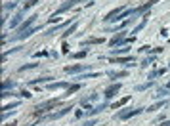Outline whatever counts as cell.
I'll list each match as a JSON object with an SVG mask.
<instances>
[{
	"mask_svg": "<svg viewBox=\"0 0 170 126\" xmlns=\"http://www.w3.org/2000/svg\"><path fill=\"white\" fill-rule=\"evenodd\" d=\"M71 109H73V103H71V105H65V107H63V109H59V111H57V113H52V115H48V117H44V118H42V120H55V118H61V117H63V115H67V113H69Z\"/></svg>",
	"mask_w": 170,
	"mask_h": 126,
	"instance_id": "6da1fadb",
	"label": "cell"
},
{
	"mask_svg": "<svg viewBox=\"0 0 170 126\" xmlns=\"http://www.w3.org/2000/svg\"><path fill=\"white\" fill-rule=\"evenodd\" d=\"M142 111H143L142 107H138V109H126V111H119V113H117V118H120V120H126V118L134 117V115H140Z\"/></svg>",
	"mask_w": 170,
	"mask_h": 126,
	"instance_id": "7a4b0ae2",
	"label": "cell"
},
{
	"mask_svg": "<svg viewBox=\"0 0 170 126\" xmlns=\"http://www.w3.org/2000/svg\"><path fill=\"white\" fill-rule=\"evenodd\" d=\"M155 2H159V0H147L145 4H142V6H140V8L132 10V17H134V15H140V14H143V12H147V10L151 8V6L155 4Z\"/></svg>",
	"mask_w": 170,
	"mask_h": 126,
	"instance_id": "3957f363",
	"label": "cell"
},
{
	"mask_svg": "<svg viewBox=\"0 0 170 126\" xmlns=\"http://www.w3.org/2000/svg\"><path fill=\"white\" fill-rule=\"evenodd\" d=\"M119 90H120L119 82H117V84H111V86H107V88H105V94H103V96H105V99H111V98H115V96H117V92H119Z\"/></svg>",
	"mask_w": 170,
	"mask_h": 126,
	"instance_id": "277c9868",
	"label": "cell"
},
{
	"mask_svg": "<svg viewBox=\"0 0 170 126\" xmlns=\"http://www.w3.org/2000/svg\"><path fill=\"white\" fill-rule=\"evenodd\" d=\"M84 69H88V65H84V63H80V65H67L65 73H82Z\"/></svg>",
	"mask_w": 170,
	"mask_h": 126,
	"instance_id": "5b68a950",
	"label": "cell"
},
{
	"mask_svg": "<svg viewBox=\"0 0 170 126\" xmlns=\"http://www.w3.org/2000/svg\"><path fill=\"white\" fill-rule=\"evenodd\" d=\"M23 14H25V12L21 10L19 14H15V15H14V19L10 21V29H17V25H19L21 21H23Z\"/></svg>",
	"mask_w": 170,
	"mask_h": 126,
	"instance_id": "8992f818",
	"label": "cell"
},
{
	"mask_svg": "<svg viewBox=\"0 0 170 126\" xmlns=\"http://www.w3.org/2000/svg\"><path fill=\"white\" fill-rule=\"evenodd\" d=\"M37 17H38L37 14H35V15H31V17H29L27 21H25L23 25L19 27V31H21V33H25V31H27V29H31V25H32V23H35V21H37Z\"/></svg>",
	"mask_w": 170,
	"mask_h": 126,
	"instance_id": "52a82bcc",
	"label": "cell"
},
{
	"mask_svg": "<svg viewBox=\"0 0 170 126\" xmlns=\"http://www.w3.org/2000/svg\"><path fill=\"white\" fill-rule=\"evenodd\" d=\"M122 40H124V31H120L119 35H115V36L109 40V46H117V44L120 46V42H122Z\"/></svg>",
	"mask_w": 170,
	"mask_h": 126,
	"instance_id": "ba28073f",
	"label": "cell"
},
{
	"mask_svg": "<svg viewBox=\"0 0 170 126\" xmlns=\"http://www.w3.org/2000/svg\"><path fill=\"white\" fill-rule=\"evenodd\" d=\"M71 19H73V21H75V17H71ZM71 19H69V21H65V23H61V25H57V27H54V29H50V31H48L46 35H55V33H57V31H61V29H65V27H67V25H71Z\"/></svg>",
	"mask_w": 170,
	"mask_h": 126,
	"instance_id": "9c48e42d",
	"label": "cell"
},
{
	"mask_svg": "<svg viewBox=\"0 0 170 126\" xmlns=\"http://www.w3.org/2000/svg\"><path fill=\"white\" fill-rule=\"evenodd\" d=\"M105 109V103H101V105H96V107H92L90 111H86V117H92V115H97V113H101Z\"/></svg>",
	"mask_w": 170,
	"mask_h": 126,
	"instance_id": "30bf717a",
	"label": "cell"
},
{
	"mask_svg": "<svg viewBox=\"0 0 170 126\" xmlns=\"http://www.w3.org/2000/svg\"><path fill=\"white\" fill-rule=\"evenodd\" d=\"M111 78H124V77H128V71H119V73H115V71H109L107 73Z\"/></svg>",
	"mask_w": 170,
	"mask_h": 126,
	"instance_id": "8fae6325",
	"label": "cell"
},
{
	"mask_svg": "<svg viewBox=\"0 0 170 126\" xmlns=\"http://www.w3.org/2000/svg\"><path fill=\"white\" fill-rule=\"evenodd\" d=\"M90 44H103V38H88L82 42V46H90Z\"/></svg>",
	"mask_w": 170,
	"mask_h": 126,
	"instance_id": "7c38bea8",
	"label": "cell"
},
{
	"mask_svg": "<svg viewBox=\"0 0 170 126\" xmlns=\"http://www.w3.org/2000/svg\"><path fill=\"white\" fill-rule=\"evenodd\" d=\"M57 88H67V82H55V84H48V90H57Z\"/></svg>",
	"mask_w": 170,
	"mask_h": 126,
	"instance_id": "4fadbf2b",
	"label": "cell"
},
{
	"mask_svg": "<svg viewBox=\"0 0 170 126\" xmlns=\"http://www.w3.org/2000/svg\"><path fill=\"white\" fill-rule=\"evenodd\" d=\"M77 25H78V23H77V21H75V23H73V25H71V27H69V29H67V31H65V33H63V35H61V38H67V36H69V35H73V31H75V29H77Z\"/></svg>",
	"mask_w": 170,
	"mask_h": 126,
	"instance_id": "5bb4252c",
	"label": "cell"
},
{
	"mask_svg": "<svg viewBox=\"0 0 170 126\" xmlns=\"http://www.w3.org/2000/svg\"><path fill=\"white\" fill-rule=\"evenodd\" d=\"M88 55V50H82V52H77V54H71V57L73 59H82Z\"/></svg>",
	"mask_w": 170,
	"mask_h": 126,
	"instance_id": "9a60e30c",
	"label": "cell"
},
{
	"mask_svg": "<svg viewBox=\"0 0 170 126\" xmlns=\"http://www.w3.org/2000/svg\"><path fill=\"white\" fill-rule=\"evenodd\" d=\"M130 48H117V50H111V55H119V54H128Z\"/></svg>",
	"mask_w": 170,
	"mask_h": 126,
	"instance_id": "2e32d148",
	"label": "cell"
},
{
	"mask_svg": "<svg viewBox=\"0 0 170 126\" xmlns=\"http://www.w3.org/2000/svg\"><path fill=\"white\" fill-rule=\"evenodd\" d=\"M128 101H130V96H126V98H122L120 101H117V103L113 105V109H119V107H122V105H124V103H128Z\"/></svg>",
	"mask_w": 170,
	"mask_h": 126,
	"instance_id": "e0dca14e",
	"label": "cell"
},
{
	"mask_svg": "<svg viewBox=\"0 0 170 126\" xmlns=\"http://www.w3.org/2000/svg\"><path fill=\"white\" fill-rule=\"evenodd\" d=\"M52 77H44V78H32V80H29V84H38V82H50Z\"/></svg>",
	"mask_w": 170,
	"mask_h": 126,
	"instance_id": "ac0fdd59",
	"label": "cell"
},
{
	"mask_svg": "<svg viewBox=\"0 0 170 126\" xmlns=\"http://www.w3.org/2000/svg\"><path fill=\"white\" fill-rule=\"evenodd\" d=\"M151 86H153V82H145V84H140V86H136V92L147 90V88H151Z\"/></svg>",
	"mask_w": 170,
	"mask_h": 126,
	"instance_id": "d6986e66",
	"label": "cell"
},
{
	"mask_svg": "<svg viewBox=\"0 0 170 126\" xmlns=\"http://www.w3.org/2000/svg\"><path fill=\"white\" fill-rule=\"evenodd\" d=\"M162 105H164V101H157L155 105H151V107H147V111H151V113H153V111H157V109H161Z\"/></svg>",
	"mask_w": 170,
	"mask_h": 126,
	"instance_id": "ffe728a7",
	"label": "cell"
},
{
	"mask_svg": "<svg viewBox=\"0 0 170 126\" xmlns=\"http://www.w3.org/2000/svg\"><path fill=\"white\" fill-rule=\"evenodd\" d=\"M38 2H40V0H29L27 4H25V6H23V12H25V10H29V8H32V6H37V4H38Z\"/></svg>",
	"mask_w": 170,
	"mask_h": 126,
	"instance_id": "44dd1931",
	"label": "cell"
},
{
	"mask_svg": "<svg viewBox=\"0 0 170 126\" xmlns=\"http://www.w3.org/2000/svg\"><path fill=\"white\" fill-rule=\"evenodd\" d=\"M78 88H80V84H75V86H69V90H67V94H63V98H65V96H71V94H73V92H77Z\"/></svg>",
	"mask_w": 170,
	"mask_h": 126,
	"instance_id": "7402d4cb",
	"label": "cell"
},
{
	"mask_svg": "<svg viewBox=\"0 0 170 126\" xmlns=\"http://www.w3.org/2000/svg\"><path fill=\"white\" fill-rule=\"evenodd\" d=\"M14 86H15V82H14V80H6V82H4V90H2V92H6V90H8V88H10V90H12Z\"/></svg>",
	"mask_w": 170,
	"mask_h": 126,
	"instance_id": "603a6c76",
	"label": "cell"
},
{
	"mask_svg": "<svg viewBox=\"0 0 170 126\" xmlns=\"http://www.w3.org/2000/svg\"><path fill=\"white\" fill-rule=\"evenodd\" d=\"M100 75L97 73H90V75H80V77H77V78H97Z\"/></svg>",
	"mask_w": 170,
	"mask_h": 126,
	"instance_id": "cb8c5ba5",
	"label": "cell"
},
{
	"mask_svg": "<svg viewBox=\"0 0 170 126\" xmlns=\"http://www.w3.org/2000/svg\"><path fill=\"white\" fill-rule=\"evenodd\" d=\"M38 63H29V65H21L19 67V71H25V69H32V67H37Z\"/></svg>",
	"mask_w": 170,
	"mask_h": 126,
	"instance_id": "d4e9b609",
	"label": "cell"
},
{
	"mask_svg": "<svg viewBox=\"0 0 170 126\" xmlns=\"http://www.w3.org/2000/svg\"><path fill=\"white\" fill-rule=\"evenodd\" d=\"M153 59H155V57H145L142 61V67H147V65H149V61H153Z\"/></svg>",
	"mask_w": 170,
	"mask_h": 126,
	"instance_id": "484cf974",
	"label": "cell"
},
{
	"mask_svg": "<svg viewBox=\"0 0 170 126\" xmlns=\"http://www.w3.org/2000/svg\"><path fill=\"white\" fill-rule=\"evenodd\" d=\"M15 8V2H10V4H4V10L8 12V10H14Z\"/></svg>",
	"mask_w": 170,
	"mask_h": 126,
	"instance_id": "4316f807",
	"label": "cell"
},
{
	"mask_svg": "<svg viewBox=\"0 0 170 126\" xmlns=\"http://www.w3.org/2000/svg\"><path fill=\"white\" fill-rule=\"evenodd\" d=\"M19 105V101H14V103H10V105H4L2 109H14V107H17Z\"/></svg>",
	"mask_w": 170,
	"mask_h": 126,
	"instance_id": "83f0119b",
	"label": "cell"
},
{
	"mask_svg": "<svg viewBox=\"0 0 170 126\" xmlns=\"http://www.w3.org/2000/svg\"><path fill=\"white\" fill-rule=\"evenodd\" d=\"M17 96H21V98H27V99H29V98H31V96H32V94H29V92H27V90H23V92H19V94H17Z\"/></svg>",
	"mask_w": 170,
	"mask_h": 126,
	"instance_id": "f1b7e54d",
	"label": "cell"
},
{
	"mask_svg": "<svg viewBox=\"0 0 170 126\" xmlns=\"http://www.w3.org/2000/svg\"><path fill=\"white\" fill-rule=\"evenodd\" d=\"M94 124H97V122H96V120H94V118H92V120H86V122H82V124H80V126H94Z\"/></svg>",
	"mask_w": 170,
	"mask_h": 126,
	"instance_id": "f546056e",
	"label": "cell"
},
{
	"mask_svg": "<svg viewBox=\"0 0 170 126\" xmlns=\"http://www.w3.org/2000/svg\"><path fill=\"white\" fill-rule=\"evenodd\" d=\"M159 126H170V122H162V124H159Z\"/></svg>",
	"mask_w": 170,
	"mask_h": 126,
	"instance_id": "4dcf8cb0",
	"label": "cell"
}]
</instances>
